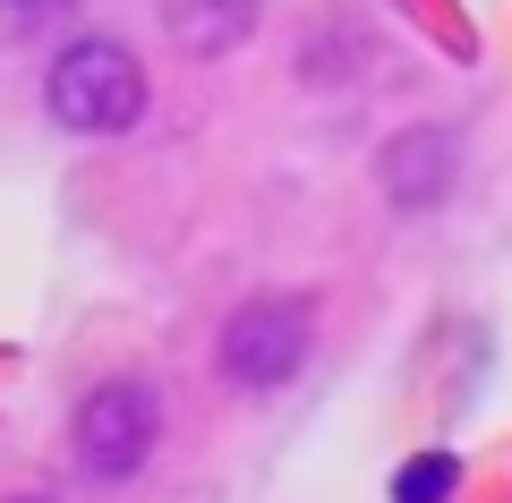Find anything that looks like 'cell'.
I'll return each instance as SVG.
<instances>
[{
    "instance_id": "cell-7",
    "label": "cell",
    "mask_w": 512,
    "mask_h": 503,
    "mask_svg": "<svg viewBox=\"0 0 512 503\" xmlns=\"http://www.w3.org/2000/svg\"><path fill=\"white\" fill-rule=\"evenodd\" d=\"M9 503H52V495H9Z\"/></svg>"
},
{
    "instance_id": "cell-8",
    "label": "cell",
    "mask_w": 512,
    "mask_h": 503,
    "mask_svg": "<svg viewBox=\"0 0 512 503\" xmlns=\"http://www.w3.org/2000/svg\"><path fill=\"white\" fill-rule=\"evenodd\" d=\"M0 9H35V0H0Z\"/></svg>"
},
{
    "instance_id": "cell-5",
    "label": "cell",
    "mask_w": 512,
    "mask_h": 503,
    "mask_svg": "<svg viewBox=\"0 0 512 503\" xmlns=\"http://www.w3.org/2000/svg\"><path fill=\"white\" fill-rule=\"evenodd\" d=\"M163 26L188 60H222L256 35V0H163Z\"/></svg>"
},
{
    "instance_id": "cell-2",
    "label": "cell",
    "mask_w": 512,
    "mask_h": 503,
    "mask_svg": "<svg viewBox=\"0 0 512 503\" xmlns=\"http://www.w3.org/2000/svg\"><path fill=\"white\" fill-rule=\"evenodd\" d=\"M163 444V393L146 376H103L69 410V461L86 486H128Z\"/></svg>"
},
{
    "instance_id": "cell-6",
    "label": "cell",
    "mask_w": 512,
    "mask_h": 503,
    "mask_svg": "<svg viewBox=\"0 0 512 503\" xmlns=\"http://www.w3.org/2000/svg\"><path fill=\"white\" fill-rule=\"evenodd\" d=\"M453 478H461L453 452H419V461L393 478V503H444V495H453Z\"/></svg>"
},
{
    "instance_id": "cell-4",
    "label": "cell",
    "mask_w": 512,
    "mask_h": 503,
    "mask_svg": "<svg viewBox=\"0 0 512 503\" xmlns=\"http://www.w3.org/2000/svg\"><path fill=\"white\" fill-rule=\"evenodd\" d=\"M376 180H384V197L402 205V214H427V205H444V188L461 180V137L444 120L402 128V137L376 154Z\"/></svg>"
},
{
    "instance_id": "cell-3",
    "label": "cell",
    "mask_w": 512,
    "mask_h": 503,
    "mask_svg": "<svg viewBox=\"0 0 512 503\" xmlns=\"http://www.w3.org/2000/svg\"><path fill=\"white\" fill-rule=\"evenodd\" d=\"M308 342H316V307L274 290V299L231 307V324H222V342H214V367L239 393H282L308 367Z\"/></svg>"
},
{
    "instance_id": "cell-1",
    "label": "cell",
    "mask_w": 512,
    "mask_h": 503,
    "mask_svg": "<svg viewBox=\"0 0 512 503\" xmlns=\"http://www.w3.org/2000/svg\"><path fill=\"white\" fill-rule=\"evenodd\" d=\"M43 111L69 137H128L146 120V69H137V52L120 35H77L43 69Z\"/></svg>"
}]
</instances>
